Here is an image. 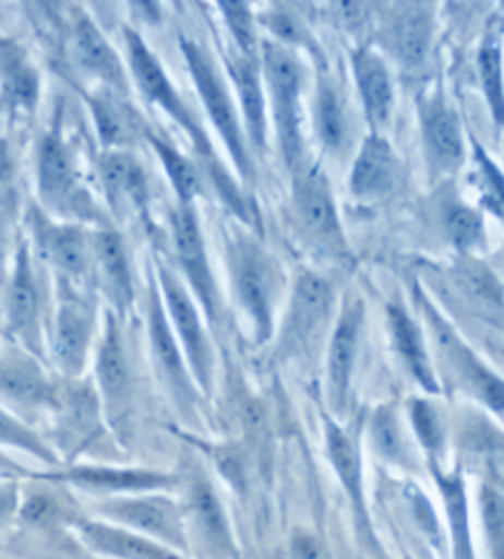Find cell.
<instances>
[{"label": "cell", "mask_w": 504, "mask_h": 559, "mask_svg": "<svg viewBox=\"0 0 504 559\" xmlns=\"http://www.w3.org/2000/svg\"><path fill=\"white\" fill-rule=\"evenodd\" d=\"M124 48L129 78H132L136 85L139 95L144 97L146 105L161 109L168 119H173V122L181 127V132L191 139L195 154H199V164L205 174V181L216 189L220 201L236 213V218H240L245 226L255 228L260 236V233H263V228H260V213L255 211V206H250L245 191L232 181L226 166L220 164L216 148L211 144V136L205 134V129L199 124L189 102H185L181 97V92L173 87V82L166 74L161 60L156 58L152 48L144 43V37L132 31V27L124 31Z\"/></svg>", "instance_id": "cell-1"}, {"label": "cell", "mask_w": 504, "mask_h": 559, "mask_svg": "<svg viewBox=\"0 0 504 559\" xmlns=\"http://www.w3.org/2000/svg\"><path fill=\"white\" fill-rule=\"evenodd\" d=\"M35 189L37 206L48 216L87 228L115 226L109 213L99 206L84 181L77 148L62 132V122L50 124L35 146Z\"/></svg>", "instance_id": "cell-2"}, {"label": "cell", "mask_w": 504, "mask_h": 559, "mask_svg": "<svg viewBox=\"0 0 504 559\" xmlns=\"http://www.w3.org/2000/svg\"><path fill=\"white\" fill-rule=\"evenodd\" d=\"M230 295L245 317L255 347L275 337L277 310L285 293V270L279 260L250 233H232L226 243Z\"/></svg>", "instance_id": "cell-3"}, {"label": "cell", "mask_w": 504, "mask_h": 559, "mask_svg": "<svg viewBox=\"0 0 504 559\" xmlns=\"http://www.w3.org/2000/svg\"><path fill=\"white\" fill-rule=\"evenodd\" d=\"M260 68H263L267 111L273 115V127L277 136V148L283 154L287 169L300 174L307 158L304 139V68L295 50L285 48L277 40L260 43Z\"/></svg>", "instance_id": "cell-4"}, {"label": "cell", "mask_w": 504, "mask_h": 559, "mask_svg": "<svg viewBox=\"0 0 504 559\" xmlns=\"http://www.w3.org/2000/svg\"><path fill=\"white\" fill-rule=\"evenodd\" d=\"M416 307L423 320L428 337L433 347L435 374L441 371L445 381H451L463 394L490 408L492 414L504 416V379H500L484 361L470 349V344L460 337L447 317L437 310L435 302L416 285Z\"/></svg>", "instance_id": "cell-5"}, {"label": "cell", "mask_w": 504, "mask_h": 559, "mask_svg": "<svg viewBox=\"0 0 504 559\" xmlns=\"http://www.w3.org/2000/svg\"><path fill=\"white\" fill-rule=\"evenodd\" d=\"M179 45L201 105L211 124L216 127L232 166H236L242 183H255V156H252L248 146L238 102L230 95L226 74H223L220 64L203 43L193 40L189 35H179Z\"/></svg>", "instance_id": "cell-6"}, {"label": "cell", "mask_w": 504, "mask_h": 559, "mask_svg": "<svg viewBox=\"0 0 504 559\" xmlns=\"http://www.w3.org/2000/svg\"><path fill=\"white\" fill-rule=\"evenodd\" d=\"M292 226L316 258L329 260L339 267L353 265V253L341 226L329 179L316 164H307L300 174H295Z\"/></svg>", "instance_id": "cell-7"}, {"label": "cell", "mask_w": 504, "mask_h": 559, "mask_svg": "<svg viewBox=\"0 0 504 559\" xmlns=\"http://www.w3.org/2000/svg\"><path fill=\"white\" fill-rule=\"evenodd\" d=\"M37 265L40 260L33 253L25 233H21L15 238L13 265L3 290V332L8 340L43 359L48 324H45V285Z\"/></svg>", "instance_id": "cell-8"}, {"label": "cell", "mask_w": 504, "mask_h": 559, "mask_svg": "<svg viewBox=\"0 0 504 559\" xmlns=\"http://www.w3.org/2000/svg\"><path fill=\"white\" fill-rule=\"evenodd\" d=\"M336 290L329 277L320 273H300L289 295L285 320L275 332L277 359H297L310 354L332 334V320L336 310Z\"/></svg>", "instance_id": "cell-9"}, {"label": "cell", "mask_w": 504, "mask_h": 559, "mask_svg": "<svg viewBox=\"0 0 504 559\" xmlns=\"http://www.w3.org/2000/svg\"><path fill=\"white\" fill-rule=\"evenodd\" d=\"M58 305L50 314L45 354L64 379H80L97 340L95 290H80L68 283H55Z\"/></svg>", "instance_id": "cell-10"}, {"label": "cell", "mask_w": 504, "mask_h": 559, "mask_svg": "<svg viewBox=\"0 0 504 559\" xmlns=\"http://www.w3.org/2000/svg\"><path fill=\"white\" fill-rule=\"evenodd\" d=\"M23 226L33 253L40 260V265L52 270L55 283H68L80 287V290H95L92 287V228L52 218L37 203L25 209Z\"/></svg>", "instance_id": "cell-11"}, {"label": "cell", "mask_w": 504, "mask_h": 559, "mask_svg": "<svg viewBox=\"0 0 504 559\" xmlns=\"http://www.w3.org/2000/svg\"><path fill=\"white\" fill-rule=\"evenodd\" d=\"M152 267L156 273V285L158 293H161L166 317L171 322L176 340L181 344L185 361H189L195 386H199L201 394H211L216 352H213L208 330H205V314L176 270L168 267L164 260H154Z\"/></svg>", "instance_id": "cell-12"}, {"label": "cell", "mask_w": 504, "mask_h": 559, "mask_svg": "<svg viewBox=\"0 0 504 559\" xmlns=\"http://www.w3.org/2000/svg\"><path fill=\"white\" fill-rule=\"evenodd\" d=\"M171 243L176 255V273L189 287L193 300L199 302L201 312L211 324L223 322V300L218 280L213 273L208 248H205L201 218L195 206L176 203L171 211Z\"/></svg>", "instance_id": "cell-13"}, {"label": "cell", "mask_w": 504, "mask_h": 559, "mask_svg": "<svg viewBox=\"0 0 504 559\" xmlns=\"http://www.w3.org/2000/svg\"><path fill=\"white\" fill-rule=\"evenodd\" d=\"M146 332H148V352H152V365L161 379L168 396L179 406V412L185 416H195L199 408L201 391L195 386L189 361L183 357V349L168 322L161 293H158L154 270L148 275V305H146Z\"/></svg>", "instance_id": "cell-14"}, {"label": "cell", "mask_w": 504, "mask_h": 559, "mask_svg": "<svg viewBox=\"0 0 504 559\" xmlns=\"http://www.w3.org/2000/svg\"><path fill=\"white\" fill-rule=\"evenodd\" d=\"M111 525L127 527L154 543L171 547L176 552L189 549V530H185L183 506L161 492H139V496H115L97 506Z\"/></svg>", "instance_id": "cell-15"}, {"label": "cell", "mask_w": 504, "mask_h": 559, "mask_svg": "<svg viewBox=\"0 0 504 559\" xmlns=\"http://www.w3.org/2000/svg\"><path fill=\"white\" fill-rule=\"evenodd\" d=\"M60 384L55 381L43 359L15 342L0 344V406L15 416H37L55 412Z\"/></svg>", "instance_id": "cell-16"}, {"label": "cell", "mask_w": 504, "mask_h": 559, "mask_svg": "<svg viewBox=\"0 0 504 559\" xmlns=\"http://www.w3.org/2000/svg\"><path fill=\"white\" fill-rule=\"evenodd\" d=\"M420 142H423L428 176L433 181H447L463 169L468 158L463 122L443 87L425 92L418 99Z\"/></svg>", "instance_id": "cell-17"}, {"label": "cell", "mask_w": 504, "mask_h": 559, "mask_svg": "<svg viewBox=\"0 0 504 559\" xmlns=\"http://www.w3.org/2000/svg\"><path fill=\"white\" fill-rule=\"evenodd\" d=\"M124 320L109 310L101 320V334L95 354V374H97V396L111 426H121L129 418L134 402V371L129 361L127 340H124Z\"/></svg>", "instance_id": "cell-18"}, {"label": "cell", "mask_w": 504, "mask_h": 559, "mask_svg": "<svg viewBox=\"0 0 504 559\" xmlns=\"http://www.w3.org/2000/svg\"><path fill=\"white\" fill-rule=\"evenodd\" d=\"M64 52H68L72 68L92 82H97V87L129 97V92H132L129 70L117 50L109 45L105 33L99 31V25L82 8H74L70 13L68 33H64Z\"/></svg>", "instance_id": "cell-19"}, {"label": "cell", "mask_w": 504, "mask_h": 559, "mask_svg": "<svg viewBox=\"0 0 504 559\" xmlns=\"http://www.w3.org/2000/svg\"><path fill=\"white\" fill-rule=\"evenodd\" d=\"M363 317H367V307L361 297L353 293L344 295L329 342H326V396L336 414L347 412L349 404L351 379L361 349Z\"/></svg>", "instance_id": "cell-20"}, {"label": "cell", "mask_w": 504, "mask_h": 559, "mask_svg": "<svg viewBox=\"0 0 504 559\" xmlns=\"http://www.w3.org/2000/svg\"><path fill=\"white\" fill-rule=\"evenodd\" d=\"M326 453H329L332 468L336 471L344 492H347L349 506L353 512V525L361 543L367 545L373 555L381 559V545L373 533L371 515L367 508V496H363V465H361V445H359V426H341L326 418L324 421Z\"/></svg>", "instance_id": "cell-21"}, {"label": "cell", "mask_w": 504, "mask_h": 559, "mask_svg": "<svg viewBox=\"0 0 504 559\" xmlns=\"http://www.w3.org/2000/svg\"><path fill=\"white\" fill-rule=\"evenodd\" d=\"M433 35L435 11L431 3H396L381 17V50L406 72L423 68L433 48Z\"/></svg>", "instance_id": "cell-22"}, {"label": "cell", "mask_w": 504, "mask_h": 559, "mask_svg": "<svg viewBox=\"0 0 504 559\" xmlns=\"http://www.w3.org/2000/svg\"><path fill=\"white\" fill-rule=\"evenodd\" d=\"M92 287H97L105 297L109 310L117 317L129 314L134 305V270L129 258L127 240L115 226L92 228Z\"/></svg>", "instance_id": "cell-23"}, {"label": "cell", "mask_w": 504, "mask_h": 559, "mask_svg": "<svg viewBox=\"0 0 504 559\" xmlns=\"http://www.w3.org/2000/svg\"><path fill=\"white\" fill-rule=\"evenodd\" d=\"M50 483H68L95 496H139V492H164L181 483L179 475L146 471V468H115V465H70L48 475H40Z\"/></svg>", "instance_id": "cell-24"}, {"label": "cell", "mask_w": 504, "mask_h": 559, "mask_svg": "<svg viewBox=\"0 0 504 559\" xmlns=\"http://www.w3.org/2000/svg\"><path fill=\"white\" fill-rule=\"evenodd\" d=\"M97 176L101 193L109 203L111 221L146 216L152 186H148V174L134 152H127V148L101 152L97 156Z\"/></svg>", "instance_id": "cell-25"}, {"label": "cell", "mask_w": 504, "mask_h": 559, "mask_svg": "<svg viewBox=\"0 0 504 559\" xmlns=\"http://www.w3.org/2000/svg\"><path fill=\"white\" fill-rule=\"evenodd\" d=\"M226 72L238 95V109L250 152L252 156H263L267 152L269 111L260 58H248L242 52L226 55Z\"/></svg>", "instance_id": "cell-26"}, {"label": "cell", "mask_w": 504, "mask_h": 559, "mask_svg": "<svg viewBox=\"0 0 504 559\" xmlns=\"http://www.w3.org/2000/svg\"><path fill=\"white\" fill-rule=\"evenodd\" d=\"M443 285L468 312L490 324H504V287L500 277L475 255H457L443 273Z\"/></svg>", "instance_id": "cell-27"}, {"label": "cell", "mask_w": 504, "mask_h": 559, "mask_svg": "<svg viewBox=\"0 0 504 559\" xmlns=\"http://www.w3.org/2000/svg\"><path fill=\"white\" fill-rule=\"evenodd\" d=\"M185 486V500H183V515L185 523H191L195 533L208 545L220 559H238L236 539H232V530L228 523L226 508L218 498L216 488L208 480L203 471H191V475L183 478Z\"/></svg>", "instance_id": "cell-28"}, {"label": "cell", "mask_w": 504, "mask_h": 559, "mask_svg": "<svg viewBox=\"0 0 504 559\" xmlns=\"http://www.w3.org/2000/svg\"><path fill=\"white\" fill-rule=\"evenodd\" d=\"M400 183V158L384 134L363 136L349 171V193L359 203L388 199Z\"/></svg>", "instance_id": "cell-29"}, {"label": "cell", "mask_w": 504, "mask_h": 559, "mask_svg": "<svg viewBox=\"0 0 504 559\" xmlns=\"http://www.w3.org/2000/svg\"><path fill=\"white\" fill-rule=\"evenodd\" d=\"M386 328L391 349H394L398 365L408 371V377H413L416 384L428 394H441V379L435 374L423 324L406 310L404 302L391 300L386 305Z\"/></svg>", "instance_id": "cell-30"}, {"label": "cell", "mask_w": 504, "mask_h": 559, "mask_svg": "<svg viewBox=\"0 0 504 559\" xmlns=\"http://www.w3.org/2000/svg\"><path fill=\"white\" fill-rule=\"evenodd\" d=\"M351 72L371 132L384 134L396 102L394 74H391L386 55L379 48H371V45H361L351 52Z\"/></svg>", "instance_id": "cell-31"}, {"label": "cell", "mask_w": 504, "mask_h": 559, "mask_svg": "<svg viewBox=\"0 0 504 559\" xmlns=\"http://www.w3.org/2000/svg\"><path fill=\"white\" fill-rule=\"evenodd\" d=\"M349 97L334 74L320 70L312 97V127L326 154L344 158L353 144V117Z\"/></svg>", "instance_id": "cell-32"}, {"label": "cell", "mask_w": 504, "mask_h": 559, "mask_svg": "<svg viewBox=\"0 0 504 559\" xmlns=\"http://www.w3.org/2000/svg\"><path fill=\"white\" fill-rule=\"evenodd\" d=\"M87 105L105 152H115V148L132 152V146L142 142V139L146 142V134L152 127H148L142 111L129 102L127 95L95 87V92L87 95Z\"/></svg>", "instance_id": "cell-33"}, {"label": "cell", "mask_w": 504, "mask_h": 559, "mask_svg": "<svg viewBox=\"0 0 504 559\" xmlns=\"http://www.w3.org/2000/svg\"><path fill=\"white\" fill-rule=\"evenodd\" d=\"M40 102V72L13 37L0 33V107L13 117L35 115Z\"/></svg>", "instance_id": "cell-34"}, {"label": "cell", "mask_w": 504, "mask_h": 559, "mask_svg": "<svg viewBox=\"0 0 504 559\" xmlns=\"http://www.w3.org/2000/svg\"><path fill=\"white\" fill-rule=\"evenodd\" d=\"M433 218L443 238L453 246L457 255L482 253L488 246V228L480 209L463 201V195L453 189V183H443L433 195Z\"/></svg>", "instance_id": "cell-35"}, {"label": "cell", "mask_w": 504, "mask_h": 559, "mask_svg": "<svg viewBox=\"0 0 504 559\" xmlns=\"http://www.w3.org/2000/svg\"><path fill=\"white\" fill-rule=\"evenodd\" d=\"M457 451L484 486L504 490V433L497 426L480 414H470L457 428Z\"/></svg>", "instance_id": "cell-36"}, {"label": "cell", "mask_w": 504, "mask_h": 559, "mask_svg": "<svg viewBox=\"0 0 504 559\" xmlns=\"http://www.w3.org/2000/svg\"><path fill=\"white\" fill-rule=\"evenodd\" d=\"M77 535L92 552L111 559H185L181 552H176L171 547H164L154 543L132 530L105 523V520H87L77 518L74 520Z\"/></svg>", "instance_id": "cell-37"}, {"label": "cell", "mask_w": 504, "mask_h": 559, "mask_svg": "<svg viewBox=\"0 0 504 559\" xmlns=\"http://www.w3.org/2000/svg\"><path fill=\"white\" fill-rule=\"evenodd\" d=\"M437 490H441L447 527H451V545L453 559H478L475 557L472 535H470V508H468V488H465L463 471H443L433 468Z\"/></svg>", "instance_id": "cell-38"}, {"label": "cell", "mask_w": 504, "mask_h": 559, "mask_svg": "<svg viewBox=\"0 0 504 559\" xmlns=\"http://www.w3.org/2000/svg\"><path fill=\"white\" fill-rule=\"evenodd\" d=\"M146 144L152 146V152L158 156V162H161L168 181H171L176 191V201L183 203V206H195V201L201 199L205 186H208L201 164L193 162L191 156H185L181 148L173 146L166 136L156 134L154 129H148Z\"/></svg>", "instance_id": "cell-39"}, {"label": "cell", "mask_w": 504, "mask_h": 559, "mask_svg": "<svg viewBox=\"0 0 504 559\" xmlns=\"http://www.w3.org/2000/svg\"><path fill=\"white\" fill-rule=\"evenodd\" d=\"M478 74L484 102H488L494 124L504 129V55L502 37L490 31L478 50Z\"/></svg>", "instance_id": "cell-40"}, {"label": "cell", "mask_w": 504, "mask_h": 559, "mask_svg": "<svg viewBox=\"0 0 504 559\" xmlns=\"http://www.w3.org/2000/svg\"><path fill=\"white\" fill-rule=\"evenodd\" d=\"M472 183L478 191L480 211H488L504 228V174L488 152L472 139Z\"/></svg>", "instance_id": "cell-41"}, {"label": "cell", "mask_w": 504, "mask_h": 559, "mask_svg": "<svg viewBox=\"0 0 504 559\" xmlns=\"http://www.w3.org/2000/svg\"><path fill=\"white\" fill-rule=\"evenodd\" d=\"M410 421H413L418 443L423 445L428 461H431V468H443L447 433L441 412L425 399H413L410 402Z\"/></svg>", "instance_id": "cell-42"}, {"label": "cell", "mask_w": 504, "mask_h": 559, "mask_svg": "<svg viewBox=\"0 0 504 559\" xmlns=\"http://www.w3.org/2000/svg\"><path fill=\"white\" fill-rule=\"evenodd\" d=\"M0 445H11V449L33 455V459L43 461L45 465H52V468H58L60 465V459L58 453H55V449H50V445L45 443L21 416L8 412L5 406H0Z\"/></svg>", "instance_id": "cell-43"}, {"label": "cell", "mask_w": 504, "mask_h": 559, "mask_svg": "<svg viewBox=\"0 0 504 559\" xmlns=\"http://www.w3.org/2000/svg\"><path fill=\"white\" fill-rule=\"evenodd\" d=\"M218 11L228 25L232 40L238 45V52L248 55V58H260V43L263 40L257 35V21L250 5L240 3V0H236V3L223 0V3H218Z\"/></svg>", "instance_id": "cell-44"}, {"label": "cell", "mask_w": 504, "mask_h": 559, "mask_svg": "<svg viewBox=\"0 0 504 559\" xmlns=\"http://www.w3.org/2000/svg\"><path fill=\"white\" fill-rule=\"evenodd\" d=\"M480 515L492 559H504V490L480 486Z\"/></svg>", "instance_id": "cell-45"}, {"label": "cell", "mask_w": 504, "mask_h": 559, "mask_svg": "<svg viewBox=\"0 0 504 559\" xmlns=\"http://www.w3.org/2000/svg\"><path fill=\"white\" fill-rule=\"evenodd\" d=\"M371 436L376 451L388 461L400 463L406 459V443L404 433H400L396 412L391 406H381L371 418Z\"/></svg>", "instance_id": "cell-46"}, {"label": "cell", "mask_w": 504, "mask_h": 559, "mask_svg": "<svg viewBox=\"0 0 504 559\" xmlns=\"http://www.w3.org/2000/svg\"><path fill=\"white\" fill-rule=\"evenodd\" d=\"M23 523L33 527H52L64 520L62 502L52 496V492H31L25 500H21V510H17Z\"/></svg>", "instance_id": "cell-47"}, {"label": "cell", "mask_w": 504, "mask_h": 559, "mask_svg": "<svg viewBox=\"0 0 504 559\" xmlns=\"http://www.w3.org/2000/svg\"><path fill=\"white\" fill-rule=\"evenodd\" d=\"M21 510V486L17 480H0V527L11 525Z\"/></svg>", "instance_id": "cell-48"}, {"label": "cell", "mask_w": 504, "mask_h": 559, "mask_svg": "<svg viewBox=\"0 0 504 559\" xmlns=\"http://www.w3.org/2000/svg\"><path fill=\"white\" fill-rule=\"evenodd\" d=\"M11 228H13L11 199H0V270H3L8 248H11Z\"/></svg>", "instance_id": "cell-49"}, {"label": "cell", "mask_w": 504, "mask_h": 559, "mask_svg": "<svg viewBox=\"0 0 504 559\" xmlns=\"http://www.w3.org/2000/svg\"><path fill=\"white\" fill-rule=\"evenodd\" d=\"M292 557L295 559H322V543L312 533H297L292 539Z\"/></svg>", "instance_id": "cell-50"}, {"label": "cell", "mask_w": 504, "mask_h": 559, "mask_svg": "<svg viewBox=\"0 0 504 559\" xmlns=\"http://www.w3.org/2000/svg\"><path fill=\"white\" fill-rule=\"evenodd\" d=\"M15 174V154L5 134H0V189L11 183Z\"/></svg>", "instance_id": "cell-51"}, {"label": "cell", "mask_w": 504, "mask_h": 559, "mask_svg": "<svg viewBox=\"0 0 504 559\" xmlns=\"http://www.w3.org/2000/svg\"><path fill=\"white\" fill-rule=\"evenodd\" d=\"M0 480H5V478H3V475H0Z\"/></svg>", "instance_id": "cell-52"}]
</instances>
